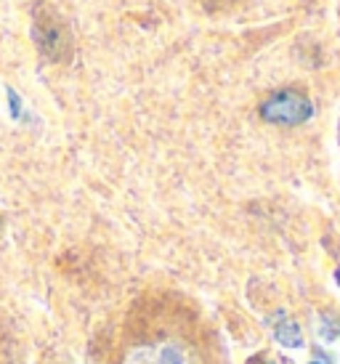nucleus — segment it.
Listing matches in <instances>:
<instances>
[{"instance_id":"obj_1","label":"nucleus","mask_w":340,"mask_h":364,"mask_svg":"<svg viewBox=\"0 0 340 364\" xmlns=\"http://www.w3.org/2000/svg\"><path fill=\"white\" fill-rule=\"evenodd\" d=\"M32 38L38 43L41 53L48 59H67L72 51V35L67 21L59 16V11L48 3H38L35 19H32Z\"/></svg>"},{"instance_id":"obj_2","label":"nucleus","mask_w":340,"mask_h":364,"mask_svg":"<svg viewBox=\"0 0 340 364\" xmlns=\"http://www.w3.org/2000/svg\"><path fill=\"white\" fill-rule=\"evenodd\" d=\"M314 114V104L306 93L300 91H280L271 93L266 102L260 104V117L271 125H285V128H292V125H303L306 120H311Z\"/></svg>"},{"instance_id":"obj_3","label":"nucleus","mask_w":340,"mask_h":364,"mask_svg":"<svg viewBox=\"0 0 340 364\" xmlns=\"http://www.w3.org/2000/svg\"><path fill=\"white\" fill-rule=\"evenodd\" d=\"M274 338L277 343L285 346V348H300L303 346V333L295 319H290L285 311L277 314V324H274Z\"/></svg>"},{"instance_id":"obj_4","label":"nucleus","mask_w":340,"mask_h":364,"mask_svg":"<svg viewBox=\"0 0 340 364\" xmlns=\"http://www.w3.org/2000/svg\"><path fill=\"white\" fill-rule=\"evenodd\" d=\"M335 282H338V287H340V266H338V272H335Z\"/></svg>"},{"instance_id":"obj_5","label":"nucleus","mask_w":340,"mask_h":364,"mask_svg":"<svg viewBox=\"0 0 340 364\" xmlns=\"http://www.w3.org/2000/svg\"><path fill=\"white\" fill-rule=\"evenodd\" d=\"M0 232H3V218H0Z\"/></svg>"},{"instance_id":"obj_6","label":"nucleus","mask_w":340,"mask_h":364,"mask_svg":"<svg viewBox=\"0 0 340 364\" xmlns=\"http://www.w3.org/2000/svg\"><path fill=\"white\" fill-rule=\"evenodd\" d=\"M311 364H319V362H311Z\"/></svg>"}]
</instances>
